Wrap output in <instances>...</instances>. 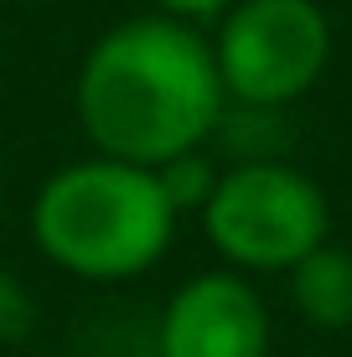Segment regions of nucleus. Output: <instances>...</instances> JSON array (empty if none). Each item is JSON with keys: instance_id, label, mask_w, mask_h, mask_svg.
I'll use <instances>...</instances> for the list:
<instances>
[{"instance_id": "f257e3e1", "label": "nucleus", "mask_w": 352, "mask_h": 357, "mask_svg": "<svg viewBox=\"0 0 352 357\" xmlns=\"http://www.w3.org/2000/svg\"><path fill=\"white\" fill-rule=\"evenodd\" d=\"M72 104L99 155L161 166L217 135L228 93L208 36L181 16L151 10L109 26L89 47Z\"/></svg>"}, {"instance_id": "f03ea898", "label": "nucleus", "mask_w": 352, "mask_h": 357, "mask_svg": "<svg viewBox=\"0 0 352 357\" xmlns=\"http://www.w3.org/2000/svg\"><path fill=\"white\" fill-rule=\"evenodd\" d=\"M31 238L47 264L78 280H135L166 259L176 207L166 202L155 166L89 155L42 181L31 202Z\"/></svg>"}, {"instance_id": "7ed1b4c3", "label": "nucleus", "mask_w": 352, "mask_h": 357, "mask_svg": "<svg viewBox=\"0 0 352 357\" xmlns=\"http://www.w3.org/2000/svg\"><path fill=\"white\" fill-rule=\"evenodd\" d=\"M326 197L306 171L285 161H234L217 171L202 207L213 249L234 269H290L316 243H326Z\"/></svg>"}, {"instance_id": "20e7f679", "label": "nucleus", "mask_w": 352, "mask_h": 357, "mask_svg": "<svg viewBox=\"0 0 352 357\" xmlns=\"http://www.w3.org/2000/svg\"><path fill=\"white\" fill-rule=\"evenodd\" d=\"M228 104L285 109L326 73L332 26L316 0H234L213 36Z\"/></svg>"}, {"instance_id": "39448f33", "label": "nucleus", "mask_w": 352, "mask_h": 357, "mask_svg": "<svg viewBox=\"0 0 352 357\" xmlns=\"http://www.w3.org/2000/svg\"><path fill=\"white\" fill-rule=\"evenodd\" d=\"M155 357H270V311L238 269L187 280L155 316Z\"/></svg>"}, {"instance_id": "423d86ee", "label": "nucleus", "mask_w": 352, "mask_h": 357, "mask_svg": "<svg viewBox=\"0 0 352 357\" xmlns=\"http://www.w3.org/2000/svg\"><path fill=\"white\" fill-rule=\"evenodd\" d=\"M290 301L321 331L352 326V254L316 243L300 264H290Z\"/></svg>"}, {"instance_id": "0eeeda50", "label": "nucleus", "mask_w": 352, "mask_h": 357, "mask_svg": "<svg viewBox=\"0 0 352 357\" xmlns=\"http://www.w3.org/2000/svg\"><path fill=\"white\" fill-rule=\"evenodd\" d=\"M155 181H161L166 202L176 207V218L181 213H202L213 187H217V166L202 151H187V155H171V161L155 166Z\"/></svg>"}, {"instance_id": "6e6552de", "label": "nucleus", "mask_w": 352, "mask_h": 357, "mask_svg": "<svg viewBox=\"0 0 352 357\" xmlns=\"http://www.w3.org/2000/svg\"><path fill=\"white\" fill-rule=\"evenodd\" d=\"M36 326V301L10 269H0V342H26Z\"/></svg>"}, {"instance_id": "1a4fd4ad", "label": "nucleus", "mask_w": 352, "mask_h": 357, "mask_svg": "<svg viewBox=\"0 0 352 357\" xmlns=\"http://www.w3.org/2000/svg\"><path fill=\"white\" fill-rule=\"evenodd\" d=\"M155 10H166V16H181V21H208V16H223L234 0H151Z\"/></svg>"}, {"instance_id": "9d476101", "label": "nucleus", "mask_w": 352, "mask_h": 357, "mask_svg": "<svg viewBox=\"0 0 352 357\" xmlns=\"http://www.w3.org/2000/svg\"><path fill=\"white\" fill-rule=\"evenodd\" d=\"M26 6H42V0H26Z\"/></svg>"}, {"instance_id": "9b49d317", "label": "nucleus", "mask_w": 352, "mask_h": 357, "mask_svg": "<svg viewBox=\"0 0 352 357\" xmlns=\"http://www.w3.org/2000/svg\"><path fill=\"white\" fill-rule=\"evenodd\" d=\"M0 207H6V197H0Z\"/></svg>"}]
</instances>
